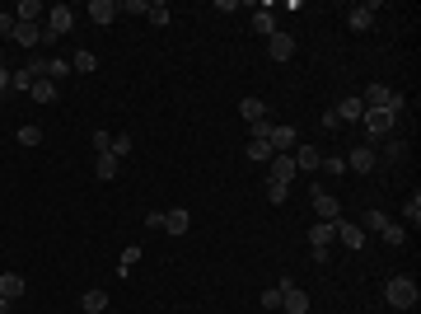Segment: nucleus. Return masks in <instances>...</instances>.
Listing matches in <instances>:
<instances>
[{"label": "nucleus", "mask_w": 421, "mask_h": 314, "mask_svg": "<svg viewBox=\"0 0 421 314\" xmlns=\"http://www.w3.org/2000/svg\"><path fill=\"white\" fill-rule=\"evenodd\" d=\"M384 300H389L393 310H412L421 300V286L412 282V277H389V286H384Z\"/></svg>", "instance_id": "nucleus-1"}, {"label": "nucleus", "mask_w": 421, "mask_h": 314, "mask_svg": "<svg viewBox=\"0 0 421 314\" xmlns=\"http://www.w3.org/2000/svg\"><path fill=\"white\" fill-rule=\"evenodd\" d=\"M360 127L370 131L374 141H384V136H393V127H398V113H389V108H365Z\"/></svg>", "instance_id": "nucleus-2"}, {"label": "nucleus", "mask_w": 421, "mask_h": 314, "mask_svg": "<svg viewBox=\"0 0 421 314\" xmlns=\"http://www.w3.org/2000/svg\"><path fill=\"white\" fill-rule=\"evenodd\" d=\"M309 202H313V211H318V220H332V225L342 220V202H337V197H332L327 188H313V192H309Z\"/></svg>", "instance_id": "nucleus-3"}, {"label": "nucleus", "mask_w": 421, "mask_h": 314, "mask_svg": "<svg viewBox=\"0 0 421 314\" xmlns=\"http://www.w3.org/2000/svg\"><path fill=\"white\" fill-rule=\"evenodd\" d=\"M281 310L286 314H304L309 310V296H304L300 286H290V277H281Z\"/></svg>", "instance_id": "nucleus-4"}, {"label": "nucleus", "mask_w": 421, "mask_h": 314, "mask_svg": "<svg viewBox=\"0 0 421 314\" xmlns=\"http://www.w3.org/2000/svg\"><path fill=\"white\" fill-rule=\"evenodd\" d=\"M346 169H356V173H374V169H379V155H374V145H370V141L356 145V150L346 155Z\"/></svg>", "instance_id": "nucleus-5"}, {"label": "nucleus", "mask_w": 421, "mask_h": 314, "mask_svg": "<svg viewBox=\"0 0 421 314\" xmlns=\"http://www.w3.org/2000/svg\"><path fill=\"white\" fill-rule=\"evenodd\" d=\"M71 24H75V10H71V5H52V10H47V33H52V38L71 33Z\"/></svg>", "instance_id": "nucleus-6"}, {"label": "nucleus", "mask_w": 421, "mask_h": 314, "mask_svg": "<svg viewBox=\"0 0 421 314\" xmlns=\"http://www.w3.org/2000/svg\"><path fill=\"white\" fill-rule=\"evenodd\" d=\"M267 57H272V62H290V57H295V38L276 29L272 38H267Z\"/></svg>", "instance_id": "nucleus-7"}, {"label": "nucleus", "mask_w": 421, "mask_h": 314, "mask_svg": "<svg viewBox=\"0 0 421 314\" xmlns=\"http://www.w3.org/2000/svg\"><path fill=\"white\" fill-rule=\"evenodd\" d=\"M267 145L276 155H290L295 150V127H267Z\"/></svg>", "instance_id": "nucleus-8"}, {"label": "nucleus", "mask_w": 421, "mask_h": 314, "mask_svg": "<svg viewBox=\"0 0 421 314\" xmlns=\"http://www.w3.org/2000/svg\"><path fill=\"white\" fill-rule=\"evenodd\" d=\"M295 159L290 155H272V164H267V178H272V183H290V178H295Z\"/></svg>", "instance_id": "nucleus-9"}, {"label": "nucleus", "mask_w": 421, "mask_h": 314, "mask_svg": "<svg viewBox=\"0 0 421 314\" xmlns=\"http://www.w3.org/2000/svg\"><path fill=\"white\" fill-rule=\"evenodd\" d=\"M337 239H342V249H351V253L365 249V230L351 225V220H337Z\"/></svg>", "instance_id": "nucleus-10"}, {"label": "nucleus", "mask_w": 421, "mask_h": 314, "mask_svg": "<svg viewBox=\"0 0 421 314\" xmlns=\"http://www.w3.org/2000/svg\"><path fill=\"white\" fill-rule=\"evenodd\" d=\"M332 113H337V122H360L365 117V104H360V94H346Z\"/></svg>", "instance_id": "nucleus-11"}, {"label": "nucleus", "mask_w": 421, "mask_h": 314, "mask_svg": "<svg viewBox=\"0 0 421 314\" xmlns=\"http://www.w3.org/2000/svg\"><path fill=\"white\" fill-rule=\"evenodd\" d=\"M117 15H122V10H117V0H89V19H94V24H112Z\"/></svg>", "instance_id": "nucleus-12"}, {"label": "nucleus", "mask_w": 421, "mask_h": 314, "mask_svg": "<svg viewBox=\"0 0 421 314\" xmlns=\"http://www.w3.org/2000/svg\"><path fill=\"white\" fill-rule=\"evenodd\" d=\"M239 117L253 122V127H263L267 122V104H263V99H244V104H239Z\"/></svg>", "instance_id": "nucleus-13"}, {"label": "nucleus", "mask_w": 421, "mask_h": 314, "mask_svg": "<svg viewBox=\"0 0 421 314\" xmlns=\"http://www.w3.org/2000/svg\"><path fill=\"white\" fill-rule=\"evenodd\" d=\"M290 159H295V169H304V173H309V169H318V164H323V150H318V145H300V150H295Z\"/></svg>", "instance_id": "nucleus-14"}, {"label": "nucleus", "mask_w": 421, "mask_h": 314, "mask_svg": "<svg viewBox=\"0 0 421 314\" xmlns=\"http://www.w3.org/2000/svg\"><path fill=\"white\" fill-rule=\"evenodd\" d=\"M346 24H351L356 33H365L374 24V5H351V10H346Z\"/></svg>", "instance_id": "nucleus-15"}, {"label": "nucleus", "mask_w": 421, "mask_h": 314, "mask_svg": "<svg viewBox=\"0 0 421 314\" xmlns=\"http://www.w3.org/2000/svg\"><path fill=\"white\" fill-rule=\"evenodd\" d=\"M10 38H15L19 48H38V43H43V29H38V24H15Z\"/></svg>", "instance_id": "nucleus-16"}, {"label": "nucleus", "mask_w": 421, "mask_h": 314, "mask_svg": "<svg viewBox=\"0 0 421 314\" xmlns=\"http://www.w3.org/2000/svg\"><path fill=\"white\" fill-rule=\"evenodd\" d=\"M332 239H337V225H332V220H318V225L309 230V244H313V249H327Z\"/></svg>", "instance_id": "nucleus-17"}, {"label": "nucleus", "mask_w": 421, "mask_h": 314, "mask_svg": "<svg viewBox=\"0 0 421 314\" xmlns=\"http://www.w3.org/2000/svg\"><path fill=\"white\" fill-rule=\"evenodd\" d=\"M187 225H192V216H187L183 206H173V211H164V230H169V235H187Z\"/></svg>", "instance_id": "nucleus-18"}, {"label": "nucleus", "mask_w": 421, "mask_h": 314, "mask_svg": "<svg viewBox=\"0 0 421 314\" xmlns=\"http://www.w3.org/2000/svg\"><path fill=\"white\" fill-rule=\"evenodd\" d=\"M117 169H122V164H117V155H94V173H98V178H103V183H112V178H117Z\"/></svg>", "instance_id": "nucleus-19"}, {"label": "nucleus", "mask_w": 421, "mask_h": 314, "mask_svg": "<svg viewBox=\"0 0 421 314\" xmlns=\"http://www.w3.org/2000/svg\"><path fill=\"white\" fill-rule=\"evenodd\" d=\"M0 296L15 305V300L24 296V277H19V272H5V277H0Z\"/></svg>", "instance_id": "nucleus-20"}, {"label": "nucleus", "mask_w": 421, "mask_h": 314, "mask_svg": "<svg viewBox=\"0 0 421 314\" xmlns=\"http://www.w3.org/2000/svg\"><path fill=\"white\" fill-rule=\"evenodd\" d=\"M43 15H47V10L38 5V0H19V5H15V19H19V24H38Z\"/></svg>", "instance_id": "nucleus-21"}, {"label": "nucleus", "mask_w": 421, "mask_h": 314, "mask_svg": "<svg viewBox=\"0 0 421 314\" xmlns=\"http://www.w3.org/2000/svg\"><path fill=\"white\" fill-rule=\"evenodd\" d=\"M379 239H384L389 249H403V244H407V225H398V220H389V225L379 230Z\"/></svg>", "instance_id": "nucleus-22"}, {"label": "nucleus", "mask_w": 421, "mask_h": 314, "mask_svg": "<svg viewBox=\"0 0 421 314\" xmlns=\"http://www.w3.org/2000/svg\"><path fill=\"white\" fill-rule=\"evenodd\" d=\"M272 155H276V150L267 145V136H253V141H249V159H253V164H272Z\"/></svg>", "instance_id": "nucleus-23"}, {"label": "nucleus", "mask_w": 421, "mask_h": 314, "mask_svg": "<svg viewBox=\"0 0 421 314\" xmlns=\"http://www.w3.org/2000/svg\"><path fill=\"white\" fill-rule=\"evenodd\" d=\"M253 33H263V38H272V33H276V15H272V10H258V15H253Z\"/></svg>", "instance_id": "nucleus-24"}, {"label": "nucleus", "mask_w": 421, "mask_h": 314, "mask_svg": "<svg viewBox=\"0 0 421 314\" xmlns=\"http://www.w3.org/2000/svg\"><path fill=\"white\" fill-rule=\"evenodd\" d=\"M29 94L38 99V104H52V99H57V85H52L47 76H38V80H33V90H29Z\"/></svg>", "instance_id": "nucleus-25"}, {"label": "nucleus", "mask_w": 421, "mask_h": 314, "mask_svg": "<svg viewBox=\"0 0 421 314\" xmlns=\"http://www.w3.org/2000/svg\"><path fill=\"white\" fill-rule=\"evenodd\" d=\"M384 225H389V216H384V211H379V206H370V211H365V220H360V230H365V235H379V230H384Z\"/></svg>", "instance_id": "nucleus-26"}, {"label": "nucleus", "mask_w": 421, "mask_h": 314, "mask_svg": "<svg viewBox=\"0 0 421 314\" xmlns=\"http://www.w3.org/2000/svg\"><path fill=\"white\" fill-rule=\"evenodd\" d=\"M33 80H38V76H33L29 66H19V71H10V90H24V94H29V90H33Z\"/></svg>", "instance_id": "nucleus-27"}, {"label": "nucleus", "mask_w": 421, "mask_h": 314, "mask_svg": "<svg viewBox=\"0 0 421 314\" xmlns=\"http://www.w3.org/2000/svg\"><path fill=\"white\" fill-rule=\"evenodd\" d=\"M80 305H84V314H103V310H108V296H103V291H84Z\"/></svg>", "instance_id": "nucleus-28"}, {"label": "nucleus", "mask_w": 421, "mask_h": 314, "mask_svg": "<svg viewBox=\"0 0 421 314\" xmlns=\"http://www.w3.org/2000/svg\"><path fill=\"white\" fill-rule=\"evenodd\" d=\"M71 71H80V76H94V71H98V57H94V52H75Z\"/></svg>", "instance_id": "nucleus-29"}, {"label": "nucleus", "mask_w": 421, "mask_h": 314, "mask_svg": "<svg viewBox=\"0 0 421 314\" xmlns=\"http://www.w3.org/2000/svg\"><path fill=\"white\" fill-rule=\"evenodd\" d=\"M403 220L407 225H421V192H412V197L403 202Z\"/></svg>", "instance_id": "nucleus-30"}, {"label": "nucleus", "mask_w": 421, "mask_h": 314, "mask_svg": "<svg viewBox=\"0 0 421 314\" xmlns=\"http://www.w3.org/2000/svg\"><path fill=\"white\" fill-rule=\"evenodd\" d=\"M145 15H150V24H159V29H164V24L173 19V10L164 5V0H155V5H145Z\"/></svg>", "instance_id": "nucleus-31"}, {"label": "nucleus", "mask_w": 421, "mask_h": 314, "mask_svg": "<svg viewBox=\"0 0 421 314\" xmlns=\"http://www.w3.org/2000/svg\"><path fill=\"white\" fill-rule=\"evenodd\" d=\"M71 76V62H61V57H47V80L57 85V80H66Z\"/></svg>", "instance_id": "nucleus-32"}, {"label": "nucleus", "mask_w": 421, "mask_h": 314, "mask_svg": "<svg viewBox=\"0 0 421 314\" xmlns=\"http://www.w3.org/2000/svg\"><path fill=\"white\" fill-rule=\"evenodd\" d=\"M136 263H140V249H136V244H126V249H122V263H117V277H126Z\"/></svg>", "instance_id": "nucleus-33"}, {"label": "nucleus", "mask_w": 421, "mask_h": 314, "mask_svg": "<svg viewBox=\"0 0 421 314\" xmlns=\"http://www.w3.org/2000/svg\"><path fill=\"white\" fill-rule=\"evenodd\" d=\"M286 197H290V183H272V178H267V202H286Z\"/></svg>", "instance_id": "nucleus-34"}, {"label": "nucleus", "mask_w": 421, "mask_h": 314, "mask_svg": "<svg viewBox=\"0 0 421 314\" xmlns=\"http://www.w3.org/2000/svg\"><path fill=\"white\" fill-rule=\"evenodd\" d=\"M19 145H43V127H19Z\"/></svg>", "instance_id": "nucleus-35"}, {"label": "nucleus", "mask_w": 421, "mask_h": 314, "mask_svg": "<svg viewBox=\"0 0 421 314\" xmlns=\"http://www.w3.org/2000/svg\"><path fill=\"white\" fill-rule=\"evenodd\" d=\"M318 169H327V173H337V178H342V173H346V159L342 155H323V164H318Z\"/></svg>", "instance_id": "nucleus-36"}, {"label": "nucleus", "mask_w": 421, "mask_h": 314, "mask_svg": "<svg viewBox=\"0 0 421 314\" xmlns=\"http://www.w3.org/2000/svg\"><path fill=\"white\" fill-rule=\"evenodd\" d=\"M263 310H281V282L263 291Z\"/></svg>", "instance_id": "nucleus-37"}, {"label": "nucleus", "mask_w": 421, "mask_h": 314, "mask_svg": "<svg viewBox=\"0 0 421 314\" xmlns=\"http://www.w3.org/2000/svg\"><path fill=\"white\" fill-rule=\"evenodd\" d=\"M403 155H407V141L389 136V145H384V159H403Z\"/></svg>", "instance_id": "nucleus-38"}, {"label": "nucleus", "mask_w": 421, "mask_h": 314, "mask_svg": "<svg viewBox=\"0 0 421 314\" xmlns=\"http://www.w3.org/2000/svg\"><path fill=\"white\" fill-rule=\"evenodd\" d=\"M94 150H98V155H108V150H112V136H108V131H103V127L94 131Z\"/></svg>", "instance_id": "nucleus-39"}, {"label": "nucleus", "mask_w": 421, "mask_h": 314, "mask_svg": "<svg viewBox=\"0 0 421 314\" xmlns=\"http://www.w3.org/2000/svg\"><path fill=\"white\" fill-rule=\"evenodd\" d=\"M126 150H131V136H126V131H117V136H112V155L122 159V155H126Z\"/></svg>", "instance_id": "nucleus-40"}, {"label": "nucleus", "mask_w": 421, "mask_h": 314, "mask_svg": "<svg viewBox=\"0 0 421 314\" xmlns=\"http://www.w3.org/2000/svg\"><path fill=\"white\" fill-rule=\"evenodd\" d=\"M117 10H126V15H145V0H122Z\"/></svg>", "instance_id": "nucleus-41"}, {"label": "nucleus", "mask_w": 421, "mask_h": 314, "mask_svg": "<svg viewBox=\"0 0 421 314\" xmlns=\"http://www.w3.org/2000/svg\"><path fill=\"white\" fill-rule=\"evenodd\" d=\"M323 131H342V122H337V113H332V108L323 113Z\"/></svg>", "instance_id": "nucleus-42"}, {"label": "nucleus", "mask_w": 421, "mask_h": 314, "mask_svg": "<svg viewBox=\"0 0 421 314\" xmlns=\"http://www.w3.org/2000/svg\"><path fill=\"white\" fill-rule=\"evenodd\" d=\"M15 24H19L15 15H0V38H5V33H15Z\"/></svg>", "instance_id": "nucleus-43"}, {"label": "nucleus", "mask_w": 421, "mask_h": 314, "mask_svg": "<svg viewBox=\"0 0 421 314\" xmlns=\"http://www.w3.org/2000/svg\"><path fill=\"white\" fill-rule=\"evenodd\" d=\"M5 90H10V71L0 66V99H5Z\"/></svg>", "instance_id": "nucleus-44"}, {"label": "nucleus", "mask_w": 421, "mask_h": 314, "mask_svg": "<svg viewBox=\"0 0 421 314\" xmlns=\"http://www.w3.org/2000/svg\"><path fill=\"white\" fill-rule=\"evenodd\" d=\"M0 314H10V300H5V296H0Z\"/></svg>", "instance_id": "nucleus-45"}]
</instances>
